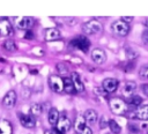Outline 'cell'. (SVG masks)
Returning a JSON list of instances; mask_svg holds the SVG:
<instances>
[{
  "instance_id": "6da1fadb",
  "label": "cell",
  "mask_w": 148,
  "mask_h": 134,
  "mask_svg": "<svg viewBox=\"0 0 148 134\" xmlns=\"http://www.w3.org/2000/svg\"><path fill=\"white\" fill-rule=\"evenodd\" d=\"M109 105H110V110L114 114H125L128 111L127 103L125 100H123L121 98H118V97L111 98L109 100Z\"/></svg>"
},
{
  "instance_id": "836d02e7",
  "label": "cell",
  "mask_w": 148,
  "mask_h": 134,
  "mask_svg": "<svg viewBox=\"0 0 148 134\" xmlns=\"http://www.w3.org/2000/svg\"><path fill=\"white\" fill-rule=\"evenodd\" d=\"M44 134H60L58 131H53V129H49V131H46Z\"/></svg>"
},
{
  "instance_id": "1f68e13d",
  "label": "cell",
  "mask_w": 148,
  "mask_h": 134,
  "mask_svg": "<svg viewBox=\"0 0 148 134\" xmlns=\"http://www.w3.org/2000/svg\"><path fill=\"white\" fill-rule=\"evenodd\" d=\"M120 20H121V21H124V22H126V23H128V22L133 21V16H123Z\"/></svg>"
},
{
  "instance_id": "cb8c5ba5",
  "label": "cell",
  "mask_w": 148,
  "mask_h": 134,
  "mask_svg": "<svg viewBox=\"0 0 148 134\" xmlns=\"http://www.w3.org/2000/svg\"><path fill=\"white\" fill-rule=\"evenodd\" d=\"M2 46H3L5 50H7V51H9V52H14V51L17 50V46H16V44L14 43V40H10V39L5 40L3 44H2Z\"/></svg>"
},
{
  "instance_id": "83f0119b",
  "label": "cell",
  "mask_w": 148,
  "mask_h": 134,
  "mask_svg": "<svg viewBox=\"0 0 148 134\" xmlns=\"http://www.w3.org/2000/svg\"><path fill=\"white\" fill-rule=\"evenodd\" d=\"M57 69H58V72H59L60 74H66V73L68 72V69L66 68V66H65L64 64H58V65H57Z\"/></svg>"
},
{
  "instance_id": "2e32d148",
  "label": "cell",
  "mask_w": 148,
  "mask_h": 134,
  "mask_svg": "<svg viewBox=\"0 0 148 134\" xmlns=\"http://www.w3.org/2000/svg\"><path fill=\"white\" fill-rule=\"evenodd\" d=\"M83 117H84V119H86V122H87V124L92 125V124H95V122L97 121L98 114H97V112H96L95 110L89 109V110H87V111L84 112Z\"/></svg>"
},
{
  "instance_id": "f1b7e54d",
  "label": "cell",
  "mask_w": 148,
  "mask_h": 134,
  "mask_svg": "<svg viewBox=\"0 0 148 134\" xmlns=\"http://www.w3.org/2000/svg\"><path fill=\"white\" fill-rule=\"evenodd\" d=\"M131 50H132V49H127V50H126V53H127L128 58H130V59L136 58V57H138V53H136L135 51H131Z\"/></svg>"
},
{
  "instance_id": "30bf717a",
  "label": "cell",
  "mask_w": 148,
  "mask_h": 134,
  "mask_svg": "<svg viewBox=\"0 0 148 134\" xmlns=\"http://www.w3.org/2000/svg\"><path fill=\"white\" fill-rule=\"evenodd\" d=\"M35 24V20L30 16H23V17H20L16 22V25L18 29H22V30H29L30 28H32Z\"/></svg>"
},
{
  "instance_id": "9c48e42d",
  "label": "cell",
  "mask_w": 148,
  "mask_h": 134,
  "mask_svg": "<svg viewBox=\"0 0 148 134\" xmlns=\"http://www.w3.org/2000/svg\"><path fill=\"white\" fill-rule=\"evenodd\" d=\"M118 85H119L118 80L112 79V77L105 79V80L102 82V88H103V89H104V90H105L108 94L114 92V91L118 89Z\"/></svg>"
},
{
  "instance_id": "8d00e7d4",
  "label": "cell",
  "mask_w": 148,
  "mask_h": 134,
  "mask_svg": "<svg viewBox=\"0 0 148 134\" xmlns=\"http://www.w3.org/2000/svg\"><path fill=\"white\" fill-rule=\"evenodd\" d=\"M146 134H148V127H147V129H146Z\"/></svg>"
},
{
  "instance_id": "3957f363",
  "label": "cell",
  "mask_w": 148,
  "mask_h": 134,
  "mask_svg": "<svg viewBox=\"0 0 148 134\" xmlns=\"http://www.w3.org/2000/svg\"><path fill=\"white\" fill-rule=\"evenodd\" d=\"M69 45H71L72 47H74V49L80 50V51H82V52L86 53V52L89 50V47H90V42L88 40L87 37H84V36H79V37L73 38V39L71 40Z\"/></svg>"
},
{
  "instance_id": "484cf974",
  "label": "cell",
  "mask_w": 148,
  "mask_h": 134,
  "mask_svg": "<svg viewBox=\"0 0 148 134\" xmlns=\"http://www.w3.org/2000/svg\"><path fill=\"white\" fill-rule=\"evenodd\" d=\"M139 75H140V77H141L142 80H147V81H148V65L143 66V67L140 69Z\"/></svg>"
},
{
  "instance_id": "4dcf8cb0",
  "label": "cell",
  "mask_w": 148,
  "mask_h": 134,
  "mask_svg": "<svg viewBox=\"0 0 148 134\" xmlns=\"http://www.w3.org/2000/svg\"><path fill=\"white\" fill-rule=\"evenodd\" d=\"M106 126H109V121H105V117H102V120H101V125H99V127H101V128H105Z\"/></svg>"
},
{
  "instance_id": "e575fe53",
  "label": "cell",
  "mask_w": 148,
  "mask_h": 134,
  "mask_svg": "<svg viewBox=\"0 0 148 134\" xmlns=\"http://www.w3.org/2000/svg\"><path fill=\"white\" fill-rule=\"evenodd\" d=\"M32 37H34V34H31V31L28 30V32H27V35H25V38H32Z\"/></svg>"
},
{
  "instance_id": "f546056e",
  "label": "cell",
  "mask_w": 148,
  "mask_h": 134,
  "mask_svg": "<svg viewBox=\"0 0 148 134\" xmlns=\"http://www.w3.org/2000/svg\"><path fill=\"white\" fill-rule=\"evenodd\" d=\"M141 38H142V42H143L145 44H148V29H146V30L142 32Z\"/></svg>"
},
{
  "instance_id": "4316f807",
  "label": "cell",
  "mask_w": 148,
  "mask_h": 134,
  "mask_svg": "<svg viewBox=\"0 0 148 134\" xmlns=\"http://www.w3.org/2000/svg\"><path fill=\"white\" fill-rule=\"evenodd\" d=\"M94 92L96 94V95H98L99 97H103V98H108V92L102 88V87H99V88H95L94 89Z\"/></svg>"
},
{
  "instance_id": "9a60e30c",
  "label": "cell",
  "mask_w": 148,
  "mask_h": 134,
  "mask_svg": "<svg viewBox=\"0 0 148 134\" xmlns=\"http://www.w3.org/2000/svg\"><path fill=\"white\" fill-rule=\"evenodd\" d=\"M135 90H136V83L135 82H133V81L125 82V84L123 87V94L125 96H127V97L133 96V94L135 92Z\"/></svg>"
},
{
  "instance_id": "7c38bea8",
  "label": "cell",
  "mask_w": 148,
  "mask_h": 134,
  "mask_svg": "<svg viewBox=\"0 0 148 134\" xmlns=\"http://www.w3.org/2000/svg\"><path fill=\"white\" fill-rule=\"evenodd\" d=\"M18 118H20V122L23 127L25 128H34L36 126V120L30 114H22L18 113Z\"/></svg>"
},
{
  "instance_id": "8fae6325",
  "label": "cell",
  "mask_w": 148,
  "mask_h": 134,
  "mask_svg": "<svg viewBox=\"0 0 148 134\" xmlns=\"http://www.w3.org/2000/svg\"><path fill=\"white\" fill-rule=\"evenodd\" d=\"M91 59L95 64L97 65H102L105 60H106V54L104 52V50L99 49V47H96L91 51Z\"/></svg>"
},
{
  "instance_id": "4fadbf2b",
  "label": "cell",
  "mask_w": 148,
  "mask_h": 134,
  "mask_svg": "<svg viewBox=\"0 0 148 134\" xmlns=\"http://www.w3.org/2000/svg\"><path fill=\"white\" fill-rule=\"evenodd\" d=\"M12 32H13V28H12L10 22L7 18L1 17L0 18V34L3 36H9L12 35Z\"/></svg>"
},
{
  "instance_id": "d590c367",
  "label": "cell",
  "mask_w": 148,
  "mask_h": 134,
  "mask_svg": "<svg viewBox=\"0 0 148 134\" xmlns=\"http://www.w3.org/2000/svg\"><path fill=\"white\" fill-rule=\"evenodd\" d=\"M145 24H146V27H147V29H148V18L146 20V23H145Z\"/></svg>"
},
{
  "instance_id": "d6986e66",
  "label": "cell",
  "mask_w": 148,
  "mask_h": 134,
  "mask_svg": "<svg viewBox=\"0 0 148 134\" xmlns=\"http://www.w3.org/2000/svg\"><path fill=\"white\" fill-rule=\"evenodd\" d=\"M136 118L140 120H148V104H143L135 110Z\"/></svg>"
},
{
  "instance_id": "7402d4cb",
  "label": "cell",
  "mask_w": 148,
  "mask_h": 134,
  "mask_svg": "<svg viewBox=\"0 0 148 134\" xmlns=\"http://www.w3.org/2000/svg\"><path fill=\"white\" fill-rule=\"evenodd\" d=\"M64 90L67 92V94H74L76 90L74 88V84H73V81L71 77H65L64 79Z\"/></svg>"
},
{
  "instance_id": "5b68a950",
  "label": "cell",
  "mask_w": 148,
  "mask_h": 134,
  "mask_svg": "<svg viewBox=\"0 0 148 134\" xmlns=\"http://www.w3.org/2000/svg\"><path fill=\"white\" fill-rule=\"evenodd\" d=\"M74 128H75V131H76L77 134H92V131L87 125L86 119H84L83 116L76 117L75 122H74Z\"/></svg>"
},
{
  "instance_id": "ba28073f",
  "label": "cell",
  "mask_w": 148,
  "mask_h": 134,
  "mask_svg": "<svg viewBox=\"0 0 148 134\" xmlns=\"http://www.w3.org/2000/svg\"><path fill=\"white\" fill-rule=\"evenodd\" d=\"M16 92L14 90H9L7 91V94L5 95L3 99H2V105L6 107V109H13L16 104Z\"/></svg>"
},
{
  "instance_id": "277c9868",
  "label": "cell",
  "mask_w": 148,
  "mask_h": 134,
  "mask_svg": "<svg viewBox=\"0 0 148 134\" xmlns=\"http://www.w3.org/2000/svg\"><path fill=\"white\" fill-rule=\"evenodd\" d=\"M111 29L114 34H117L118 36L120 37H124V36H127L128 32H130V25L128 23L121 21V20H117L114 21L112 24H111Z\"/></svg>"
},
{
  "instance_id": "5bb4252c",
  "label": "cell",
  "mask_w": 148,
  "mask_h": 134,
  "mask_svg": "<svg viewBox=\"0 0 148 134\" xmlns=\"http://www.w3.org/2000/svg\"><path fill=\"white\" fill-rule=\"evenodd\" d=\"M71 79L73 81V84H74V88L76 90V92H82L84 90V84L83 82L81 81V77L80 75L76 73V72H73L72 75H71Z\"/></svg>"
},
{
  "instance_id": "ac0fdd59",
  "label": "cell",
  "mask_w": 148,
  "mask_h": 134,
  "mask_svg": "<svg viewBox=\"0 0 148 134\" xmlns=\"http://www.w3.org/2000/svg\"><path fill=\"white\" fill-rule=\"evenodd\" d=\"M60 38V31L57 28H50L46 30L45 32V40L51 42V40H56Z\"/></svg>"
},
{
  "instance_id": "d6a6232c",
  "label": "cell",
  "mask_w": 148,
  "mask_h": 134,
  "mask_svg": "<svg viewBox=\"0 0 148 134\" xmlns=\"http://www.w3.org/2000/svg\"><path fill=\"white\" fill-rule=\"evenodd\" d=\"M141 90L148 96V84H142V85H141Z\"/></svg>"
},
{
  "instance_id": "7a4b0ae2",
  "label": "cell",
  "mask_w": 148,
  "mask_h": 134,
  "mask_svg": "<svg viewBox=\"0 0 148 134\" xmlns=\"http://www.w3.org/2000/svg\"><path fill=\"white\" fill-rule=\"evenodd\" d=\"M103 29V25L97 20H90L82 24V31L87 35H96L99 34Z\"/></svg>"
},
{
  "instance_id": "8992f818",
  "label": "cell",
  "mask_w": 148,
  "mask_h": 134,
  "mask_svg": "<svg viewBox=\"0 0 148 134\" xmlns=\"http://www.w3.org/2000/svg\"><path fill=\"white\" fill-rule=\"evenodd\" d=\"M49 84L50 88L54 92H61L64 91V79L58 76V75H52L49 79Z\"/></svg>"
},
{
  "instance_id": "603a6c76",
  "label": "cell",
  "mask_w": 148,
  "mask_h": 134,
  "mask_svg": "<svg viewBox=\"0 0 148 134\" xmlns=\"http://www.w3.org/2000/svg\"><path fill=\"white\" fill-rule=\"evenodd\" d=\"M42 111H43V107H42V105L38 104V103H34V104H31V106H30V109H29L30 116H32L34 118L40 116Z\"/></svg>"
},
{
  "instance_id": "e0dca14e",
  "label": "cell",
  "mask_w": 148,
  "mask_h": 134,
  "mask_svg": "<svg viewBox=\"0 0 148 134\" xmlns=\"http://www.w3.org/2000/svg\"><path fill=\"white\" fill-rule=\"evenodd\" d=\"M60 116H59V111L56 109V107H51L49 110V114H47V120L50 122V125L52 126H56L58 120H59Z\"/></svg>"
},
{
  "instance_id": "44dd1931",
  "label": "cell",
  "mask_w": 148,
  "mask_h": 134,
  "mask_svg": "<svg viewBox=\"0 0 148 134\" xmlns=\"http://www.w3.org/2000/svg\"><path fill=\"white\" fill-rule=\"evenodd\" d=\"M142 102H143L142 97H140V96H138V95L131 96V97H128L127 100H126V103H127L128 105H131V106H133V107H136V109L142 105Z\"/></svg>"
},
{
  "instance_id": "52a82bcc",
  "label": "cell",
  "mask_w": 148,
  "mask_h": 134,
  "mask_svg": "<svg viewBox=\"0 0 148 134\" xmlns=\"http://www.w3.org/2000/svg\"><path fill=\"white\" fill-rule=\"evenodd\" d=\"M56 127H57V131H58L59 133L66 134V133H68V132L72 129V122H71V120H69L67 117L60 116V118H59V120H58Z\"/></svg>"
},
{
  "instance_id": "ffe728a7",
  "label": "cell",
  "mask_w": 148,
  "mask_h": 134,
  "mask_svg": "<svg viewBox=\"0 0 148 134\" xmlns=\"http://www.w3.org/2000/svg\"><path fill=\"white\" fill-rule=\"evenodd\" d=\"M0 134H13V127L8 120L0 119Z\"/></svg>"
},
{
  "instance_id": "d4e9b609",
  "label": "cell",
  "mask_w": 148,
  "mask_h": 134,
  "mask_svg": "<svg viewBox=\"0 0 148 134\" xmlns=\"http://www.w3.org/2000/svg\"><path fill=\"white\" fill-rule=\"evenodd\" d=\"M109 127H110L111 132L114 133V134H119V133L121 132V127H120L119 124H118L116 120H113V119L109 120Z\"/></svg>"
}]
</instances>
